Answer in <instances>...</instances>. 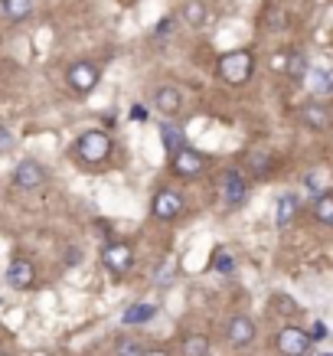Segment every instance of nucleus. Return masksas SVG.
Here are the masks:
<instances>
[{
  "label": "nucleus",
  "instance_id": "f257e3e1",
  "mask_svg": "<svg viewBox=\"0 0 333 356\" xmlns=\"http://www.w3.org/2000/svg\"><path fill=\"white\" fill-rule=\"evenodd\" d=\"M111 151H115V144H111V138H108L105 131H86V134H79L76 140H72V157L82 163H88V167H98V163H105L108 157H111Z\"/></svg>",
  "mask_w": 333,
  "mask_h": 356
},
{
  "label": "nucleus",
  "instance_id": "f03ea898",
  "mask_svg": "<svg viewBox=\"0 0 333 356\" xmlns=\"http://www.w3.org/2000/svg\"><path fill=\"white\" fill-rule=\"evenodd\" d=\"M216 72L229 86H245L248 79H252V72H255V56L248 53V49H232V53L219 56Z\"/></svg>",
  "mask_w": 333,
  "mask_h": 356
},
{
  "label": "nucleus",
  "instance_id": "7ed1b4c3",
  "mask_svg": "<svg viewBox=\"0 0 333 356\" xmlns=\"http://www.w3.org/2000/svg\"><path fill=\"white\" fill-rule=\"evenodd\" d=\"M49 180V173H46V167L36 157H26V161L17 163V170H13V186L17 190H40V186Z\"/></svg>",
  "mask_w": 333,
  "mask_h": 356
},
{
  "label": "nucleus",
  "instance_id": "20e7f679",
  "mask_svg": "<svg viewBox=\"0 0 333 356\" xmlns=\"http://www.w3.org/2000/svg\"><path fill=\"white\" fill-rule=\"evenodd\" d=\"M275 346H278L281 356H307V350H311V334L301 330V327H281L278 337H275Z\"/></svg>",
  "mask_w": 333,
  "mask_h": 356
},
{
  "label": "nucleus",
  "instance_id": "39448f33",
  "mask_svg": "<svg viewBox=\"0 0 333 356\" xmlns=\"http://www.w3.org/2000/svg\"><path fill=\"white\" fill-rule=\"evenodd\" d=\"M101 265L111 275H128L134 268V248L128 242H111V245L101 248Z\"/></svg>",
  "mask_w": 333,
  "mask_h": 356
},
{
  "label": "nucleus",
  "instance_id": "423d86ee",
  "mask_svg": "<svg viewBox=\"0 0 333 356\" xmlns=\"http://www.w3.org/2000/svg\"><path fill=\"white\" fill-rule=\"evenodd\" d=\"M65 82H69L72 92L88 95V92L98 86V69L92 63H72L69 69H65Z\"/></svg>",
  "mask_w": 333,
  "mask_h": 356
},
{
  "label": "nucleus",
  "instance_id": "0eeeda50",
  "mask_svg": "<svg viewBox=\"0 0 333 356\" xmlns=\"http://www.w3.org/2000/svg\"><path fill=\"white\" fill-rule=\"evenodd\" d=\"M183 196L177 193V190H161V193L151 200V216L161 219V222H170V219H177L183 213Z\"/></svg>",
  "mask_w": 333,
  "mask_h": 356
},
{
  "label": "nucleus",
  "instance_id": "6e6552de",
  "mask_svg": "<svg viewBox=\"0 0 333 356\" xmlns=\"http://www.w3.org/2000/svg\"><path fill=\"white\" fill-rule=\"evenodd\" d=\"M255 334H258L255 321L245 317V314H236L226 327V340H229V346H236V350H245V346L255 343Z\"/></svg>",
  "mask_w": 333,
  "mask_h": 356
},
{
  "label": "nucleus",
  "instance_id": "1a4fd4ad",
  "mask_svg": "<svg viewBox=\"0 0 333 356\" xmlns=\"http://www.w3.org/2000/svg\"><path fill=\"white\" fill-rule=\"evenodd\" d=\"M219 186H222V203L226 206H242L248 196V180L242 170H226L222 173V180H219Z\"/></svg>",
  "mask_w": 333,
  "mask_h": 356
},
{
  "label": "nucleus",
  "instance_id": "9d476101",
  "mask_svg": "<svg viewBox=\"0 0 333 356\" xmlns=\"http://www.w3.org/2000/svg\"><path fill=\"white\" fill-rule=\"evenodd\" d=\"M170 167L177 177H200L206 170V157L196 147H183V151H177L170 157Z\"/></svg>",
  "mask_w": 333,
  "mask_h": 356
},
{
  "label": "nucleus",
  "instance_id": "9b49d317",
  "mask_svg": "<svg viewBox=\"0 0 333 356\" xmlns=\"http://www.w3.org/2000/svg\"><path fill=\"white\" fill-rule=\"evenodd\" d=\"M33 281H36V268H33L30 259H13L7 265V284L17 288V291H26L33 288Z\"/></svg>",
  "mask_w": 333,
  "mask_h": 356
},
{
  "label": "nucleus",
  "instance_id": "f8f14e48",
  "mask_svg": "<svg viewBox=\"0 0 333 356\" xmlns=\"http://www.w3.org/2000/svg\"><path fill=\"white\" fill-rule=\"evenodd\" d=\"M154 108L161 111V115H167V118L180 115V108H183V92L177 86H161L157 92H154Z\"/></svg>",
  "mask_w": 333,
  "mask_h": 356
},
{
  "label": "nucleus",
  "instance_id": "ddd939ff",
  "mask_svg": "<svg viewBox=\"0 0 333 356\" xmlns=\"http://www.w3.org/2000/svg\"><path fill=\"white\" fill-rule=\"evenodd\" d=\"M301 121H304V128H311V131H327L330 128V111L320 102H307L301 108Z\"/></svg>",
  "mask_w": 333,
  "mask_h": 356
},
{
  "label": "nucleus",
  "instance_id": "4468645a",
  "mask_svg": "<svg viewBox=\"0 0 333 356\" xmlns=\"http://www.w3.org/2000/svg\"><path fill=\"white\" fill-rule=\"evenodd\" d=\"M294 216H298V196H294V193L278 196V206H275V226H278V229L291 226V219H294Z\"/></svg>",
  "mask_w": 333,
  "mask_h": 356
},
{
  "label": "nucleus",
  "instance_id": "2eb2a0df",
  "mask_svg": "<svg viewBox=\"0 0 333 356\" xmlns=\"http://www.w3.org/2000/svg\"><path fill=\"white\" fill-rule=\"evenodd\" d=\"M304 82H307V88H311L314 95H330L333 92V69H311Z\"/></svg>",
  "mask_w": 333,
  "mask_h": 356
},
{
  "label": "nucleus",
  "instance_id": "dca6fc26",
  "mask_svg": "<svg viewBox=\"0 0 333 356\" xmlns=\"http://www.w3.org/2000/svg\"><path fill=\"white\" fill-rule=\"evenodd\" d=\"M157 317V307L154 304H147V301H140V304H131L128 311L121 314V321L128 327H134V324H147V321H154Z\"/></svg>",
  "mask_w": 333,
  "mask_h": 356
},
{
  "label": "nucleus",
  "instance_id": "f3484780",
  "mask_svg": "<svg viewBox=\"0 0 333 356\" xmlns=\"http://www.w3.org/2000/svg\"><path fill=\"white\" fill-rule=\"evenodd\" d=\"M0 13L10 23H23L33 13V0H3V3H0Z\"/></svg>",
  "mask_w": 333,
  "mask_h": 356
},
{
  "label": "nucleus",
  "instance_id": "a211bd4d",
  "mask_svg": "<svg viewBox=\"0 0 333 356\" xmlns=\"http://www.w3.org/2000/svg\"><path fill=\"white\" fill-rule=\"evenodd\" d=\"M180 353L183 356H209L213 353V343H209V337H203V334H190V337H183Z\"/></svg>",
  "mask_w": 333,
  "mask_h": 356
},
{
  "label": "nucleus",
  "instance_id": "6ab92c4d",
  "mask_svg": "<svg viewBox=\"0 0 333 356\" xmlns=\"http://www.w3.org/2000/svg\"><path fill=\"white\" fill-rule=\"evenodd\" d=\"M180 17H183V23H190V26H203L206 17H209V7H206L203 0H186Z\"/></svg>",
  "mask_w": 333,
  "mask_h": 356
},
{
  "label": "nucleus",
  "instance_id": "aec40b11",
  "mask_svg": "<svg viewBox=\"0 0 333 356\" xmlns=\"http://www.w3.org/2000/svg\"><path fill=\"white\" fill-rule=\"evenodd\" d=\"M161 138H163V147H167V154H177L186 147V140H183V128H177L173 121H167V124H161Z\"/></svg>",
  "mask_w": 333,
  "mask_h": 356
},
{
  "label": "nucleus",
  "instance_id": "412c9836",
  "mask_svg": "<svg viewBox=\"0 0 333 356\" xmlns=\"http://www.w3.org/2000/svg\"><path fill=\"white\" fill-rule=\"evenodd\" d=\"M314 219L323 226H333V193H320L314 200Z\"/></svg>",
  "mask_w": 333,
  "mask_h": 356
},
{
  "label": "nucleus",
  "instance_id": "4be33fe9",
  "mask_svg": "<svg viewBox=\"0 0 333 356\" xmlns=\"http://www.w3.org/2000/svg\"><path fill=\"white\" fill-rule=\"evenodd\" d=\"M144 343H140L138 337H121L118 343H115V356H144Z\"/></svg>",
  "mask_w": 333,
  "mask_h": 356
},
{
  "label": "nucleus",
  "instance_id": "5701e85b",
  "mask_svg": "<svg viewBox=\"0 0 333 356\" xmlns=\"http://www.w3.org/2000/svg\"><path fill=\"white\" fill-rule=\"evenodd\" d=\"M248 167L255 173H268L271 170V154L268 151H252L248 154Z\"/></svg>",
  "mask_w": 333,
  "mask_h": 356
},
{
  "label": "nucleus",
  "instance_id": "b1692460",
  "mask_svg": "<svg viewBox=\"0 0 333 356\" xmlns=\"http://www.w3.org/2000/svg\"><path fill=\"white\" fill-rule=\"evenodd\" d=\"M288 76L294 79H307V63H304V56L301 53H294L288 59Z\"/></svg>",
  "mask_w": 333,
  "mask_h": 356
},
{
  "label": "nucleus",
  "instance_id": "393cba45",
  "mask_svg": "<svg viewBox=\"0 0 333 356\" xmlns=\"http://www.w3.org/2000/svg\"><path fill=\"white\" fill-rule=\"evenodd\" d=\"M173 271H177V259H173V255H167V259H163V265H161V271L154 275V278H157V284H167V281L173 278Z\"/></svg>",
  "mask_w": 333,
  "mask_h": 356
},
{
  "label": "nucleus",
  "instance_id": "a878e982",
  "mask_svg": "<svg viewBox=\"0 0 333 356\" xmlns=\"http://www.w3.org/2000/svg\"><path fill=\"white\" fill-rule=\"evenodd\" d=\"M213 268H216V271H222V275H229V271L236 268V261L229 259V252H226V248H219V252H216V259H213Z\"/></svg>",
  "mask_w": 333,
  "mask_h": 356
},
{
  "label": "nucleus",
  "instance_id": "bb28decb",
  "mask_svg": "<svg viewBox=\"0 0 333 356\" xmlns=\"http://www.w3.org/2000/svg\"><path fill=\"white\" fill-rule=\"evenodd\" d=\"M13 147V134L7 128H0V154H7Z\"/></svg>",
  "mask_w": 333,
  "mask_h": 356
},
{
  "label": "nucleus",
  "instance_id": "cd10ccee",
  "mask_svg": "<svg viewBox=\"0 0 333 356\" xmlns=\"http://www.w3.org/2000/svg\"><path fill=\"white\" fill-rule=\"evenodd\" d=\"M304 184H307V190H314L317 196L323 193V190H320V177H317V173H307V177H304Z\"/></svg>",
  "mask_w": 333,
  "mask_h": 356
},
{
  "label": "nucleus",
  "instance_id": "c85d7f7f",
  "mask_svg": "<svg viewBox=\"0 0 333 356\" xmlns=\"http://www.w3.org/2000/svg\"><path fill=\"white\" fill-rule=\"evenodd\" d=\"M65 261H69V265H76V261H82V252H76V248H69V252H65Z\"/></svg>",
  "mask_w": 333,
  "mask_h": 356
},
{
  "label": "nucleus",
  "instance_id": "c756f323",
  "mask_svg": "<svg viewBox=\"0 0 333 356\" xmlns=\"http://www.w3.org/2000/svg\"><path fill=\"white\" fill-rule=\"evenodd\" d=\"M323 334H327V327H323V324H314V330H311V340H323Z\"/></svg>",
  "mask_w": 333,
  "mask_h": 356
},
{
  "label": "nucleus",
  "instance_id": "7c9ffc66",
  "mask_svg": "<svg viewBox=\"0 0 333 356\" xmlns=\"http://www.w3.org/2000/svg\"><path fill=\"white\" fill-rule=\"evenodd\" d=\"M144 356H167V353H163V350H147Z\"/></svg>",
  "mask_w": 333,
  "mask_h": 356
},
{
  "label": "nucleus",
  "instance_id": "2f4dec72",
  "mask_svg": "<svg viewBox=\"0 0 333 356\" xmlns=\"http://www.w3.org/2000/svg\"><path fill=\"white\" fill-rule=\"evenodd\" d=\"M323 356H333V353H323Z\"/></svg>",
  "mask_w": 333,
  "mask_h": 356
},
{
  "label": "nucleus",
  "instance_id": "473e14b6",
  "mask_svg": "<svg viewBox=\"0 0 333 356\" xmlns=\"http://www.w3.org/2000/svg\"><path fill=\"white\" fill-rule=\"evenodd\" d=\"M0 356H7V353H0Z\"/></svg>",
  "mask_w": 333,
  "mask_h": 356
}]
</instances>
